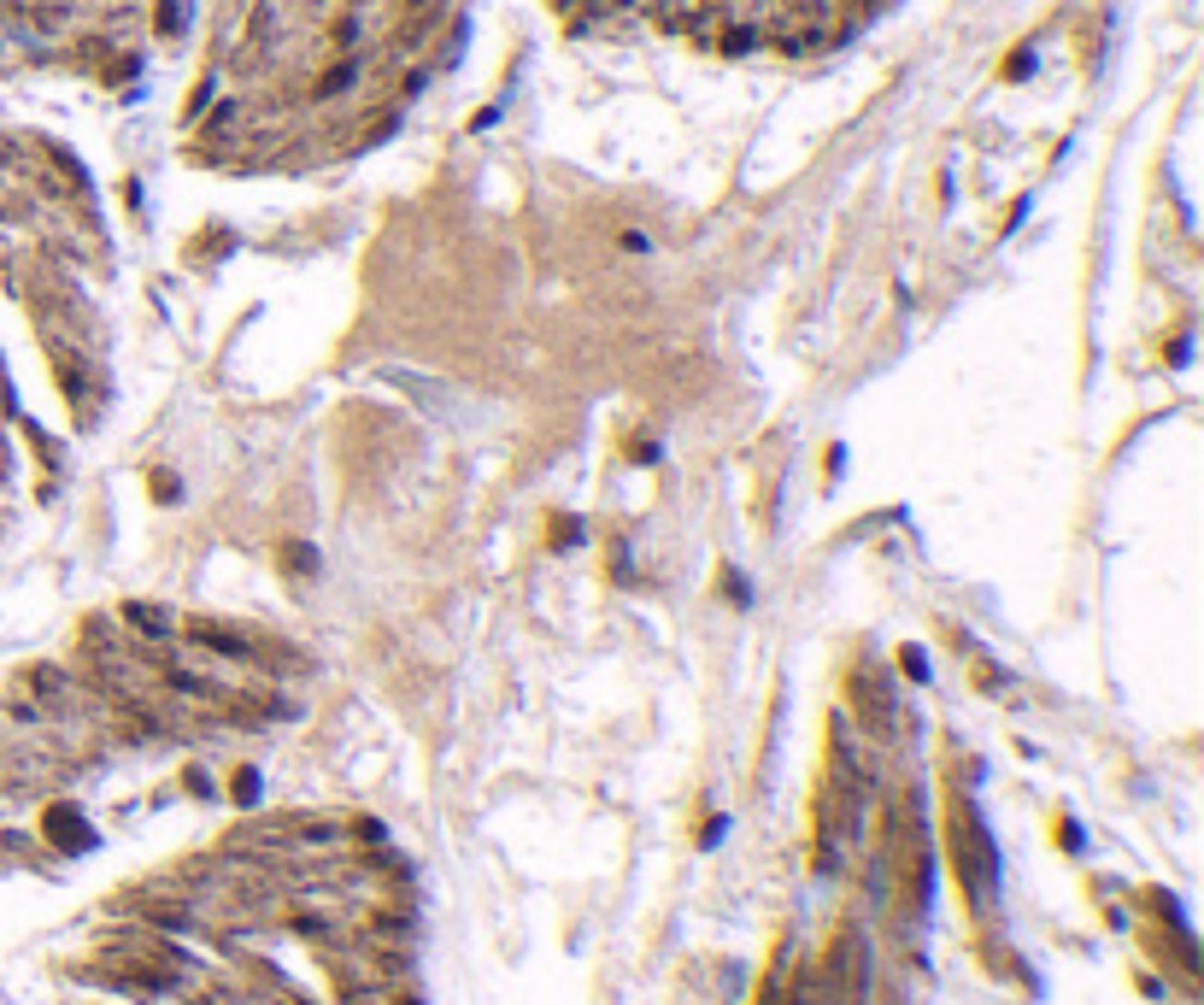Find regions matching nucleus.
Listing matches in <instances>:
<instances>
[{"label":"nucleus","mask_w":1204,"mask_h":1005,"mask_svg":"<svg viewBox=\"0 0 1204 1005\" xmlns=\"http://www.w3.org/2000/svg\"><path fill=\"white\" fill-rule=\"evenodd\" d=\"M47 829H54V835L66 841V847H83V841H89V829L77 823V818H71L66 806H59V811H47Z\"/></svg>","instance_id":"f257e3e1"}]
</instances>
